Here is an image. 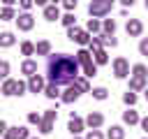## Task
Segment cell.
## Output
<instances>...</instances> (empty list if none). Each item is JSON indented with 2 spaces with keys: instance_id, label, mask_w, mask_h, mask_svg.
I'll use <instances>...</instances> for the list:
<instances>
[{
  "instance_id": "obj_2",
  "label": "cell",
  "mask_w": 148,
  "mask_h": 139,
  "mask_svg": "<svg viewBox=\"0 0 148 139\" xmlns=\"http://www.w3.org/2000/svg\"><path fill=\"white\" fill-rule=\"evenodd\" d=\"M92 53L90 51H86V49H81L79 53H76V63L79 65H83V72H86V76H95L97 74V65L92 63V58H90Z\"/></svg>"
},
{
  "instance_id": "obj_13",
  "label": "cell",
  "mask_w": 148,
  "mask_h": 139,
  "mask_svg": "<svg viewBox=\"0 0 148 139\" xmlns=\"http://www.w3.org/2000/svg\"><path fill=\"white\" fill-rule=\"evenodd\" d=\"M21 72H23V74H28V76H35V74H37V63H35V60H30V58H28V60H23Z\"/></svg>"
},
{
  "instance_id": "obj_33",
  "label": "cell",
  "mask_w": 148,
  "mask_h": 139,
  "mask_svg": "<svg viewBox=\"0 0 148 139\" xmlns=\"http://www.w3.org/2000/svg\"><path fill=\"white\" fill-rule=\"evenodd\" d=\"M25 88H28V83H23V81H16V95H23V93H25Z\"/></svg>"
},
{
  "instance_id": "obj_32",
  "label": "cell",
  "mask_w": 148,
  "mask_h": 139,
  "mask_svg": "<svg viewBox=\"0 0 148 139\" xmlns=\"http://www.w3.org/2000/svg\"><path fill=\"white\" fill-rule=\"evenodd\" d=\"M139 51H141V56H148V39L139 42Z\"/></svg>"
},
{
  "instance_id": "obj_27",
  "label": "cell",
  "mask_w": 148,
  "mask_h": 139,
  "mask_svg": "<svg viewBox=\"0 0 148 139\" xmlns=\"http://www.w3.org/2000/svg\"><path fill=\"white\" fill-rule=\"evenodd\" d=\"M9 19H14V9L12 7H5L0 12V21H9Z\"/></svg>"
},
{
  "instance_id": "obj_3",
  "label": "cell",
  "mask_w": 148,
  "mask_h": 139,
  "mask_svg": "<svg viewBox=\"0 0 148 139\" xmlns=\"http://www.w3.org/2000/svg\"><path fill=\"white\" fill-rule=\"evenodd\" d=\"M134 74H132V81H130V90H141V88H146V67L143 65H134V70H132Z\"/></svg>"
},
{
  "instance_id": "obj_18",
  "label": "cell",
  "mask_w": 148,
  "mask_h": 139,
  "mask_svg": "<svg viewBox=\"0 0 148 139\" xmlns=\"http://www.w3.org/2000/svg\"><path fill=\"white\" fill-rule=\"evenodd\" d=\"M44 95H46V97H51V100H56V97L60 95V90H58V86H56V83H46V86H44Z\"/></svg>"
},
{
  "instance_id": "obj_16",
  "label": "cell",
  "mask_w": 148,
  "mask_h": 139,
  "mask_svg": "<svg viewBox=\"0 0 148 139\" xmlns=\"http://www.w3.org/2000/svg\"><path fill=\"white\" fill-rule=\"evenodd\" d=\"M72 86H74L79 93H90V86H88V81H86V79H81V76H76Z\"/></svg>"
},
{
  "instance_id": "obj_37",
  "label": "cell",
  "mask_w": 148,
  "mask_h": 139,
  "mask_svg": "<svg viewBox=\"0 0 148 139\" xmlns=\"http://www.w3.org/2000/svg\"><path fill=\"white\" fill-rule=\"evenodd\" d=\"M7 130H9V127H7V123H2V120H0V134H7Z\"/></svg>"
},
{
  "instance_id": "obj_5",
  "label": "cell",
  "mask_w": 148,
  "mask_h": 139,
  "mask_svg": "<svg viewBox=\"0 0 148 139\" xmlns=\"http://www.w3.org/2000/svg\"><path fill=\"white\" fill-rule=\"evenodd\" d=\"M113 74H116L118 79H125V76L130 74V65H127L125 58H116V60H113Z\"/></svg>"
},
{
  "instance_id": "obj_29",
  "label": "cell",
  "mask_w": 148,
  "mask_h": 139,
  "mask_svg": "<svg viewBox=\"0 0 148 139\" xmlns=\"http://www.w3.org/2000/svg\"><path fill=\"white\" fill-rule=\"evenodd\" d=\"M9 74V63L7 60H0V79H5Z\"/></svg>"
},
{
  "instance_id": "obj_31",
  "label": "cell",
  "mask_w": 148,
  "mask_h": 139,
  "mask_svg": "<svg viewBox=\"0 0 148 139\" xmlns=\"http://www.w3.org/2000/svg\"><path fill=\"white\" fill-rule=\"evenodd\" d=\"M123 100H125V104H134V102H136V95H134L132 90H127V93L123 95Z\"/></svg>"
},
{
  "instance_id": "obj_11",
  "label": "cell",
  "mask_w": 148,
  "mask_h": 139,
  "mask_svg": "<svg viewBox=\"0 0 148 139\" xmlns=\"http://www.w3.org/2000/svg\"><path fill=\"white\" fill-rule=\"evenodd\" d=\"M7 139H28V127H9Z\"/></svg>"
},
{
  "instance_id": "obj_20",
  "label": "cell",
  "mask_w": 148,
  "mask_h": 139,
  "mask_svg": "<svg viewBox=\"0 0 148 139\" xmlns=\"http://www.w3.org/2000/svg\"><path fill=\"white\" fill-rule=\"evenodd\" d=\"M35 51H37L39 56H46V53L51 51V44H49L46 39H42V42H37V46H35Z\"/></svg>"
},
{
  "instance_id": "obj_23",
  "label": "cell",
  "mask_w": 148,
  "mask_h": 139,
  "mask_svg": "<svg viewBox=\"0 0 148 139\" xmlns=\"http://www.w3.org/2000/svg\"><path fill=\"white\" fill-rule=\"evenodd\" d=\"M14 44V35L12 32H0V46H12Z\"/></svg>"
},
{
  "instance_id": "obj_26",
  "label": "cell",
  "mask_w": 148,
  "mask_h": 139,
  "mask_svg": "<svg viewBox=\"0 0 148 139\" xmlns=\"http://www.w3.org/2000/svg\"><path fill=\"white\" fill-rule=\"evenodd\" d=\"M106 95H109V90H106V88H102V86L92 90V97H95V100H106Z\"/></svg>"
},
{
  "instance_id": "obj_35",
  "label": "cell",
  "mask_w": 148,
  "mask_h": 139,
  "mask_svg": "<svg viewBox=\"0 0 148 139\" xmlns=\"http://www.w3.org/2000/svg\"><path fill=\"white\" fill-rule=\"evenodd\" d=\"M65 9H76V0H65Z\"/></svg>"
},
{
  "instance_id": "obj_24",
  "label": "cell",
  "mask_w": 148,
  "mask_h": 139,
  "mask_svg": "<svg viewBox=\"0 0 148 139\" xmlns=\"http://www.w3.org/2000/svg\"><path fill=\"white\" fill-rule=\"evenodd\" d=\"M21 53H23V56H32V53H35V44H32V42H23V44H21Z\"/></svg>"
},
{
  "instance_id": "obj_21",
  "label": "cell",
  "mask_w": 148,
  "mask_h": 139,
  "mask_svg": "<svg viewBox=\"0 0 148 139\" xmlns=\"http://www.w3.org/2000/svg\"><path fill=\"white\" fill-rule=\"evenodd\" d=\"M123 120H125L127 125H134V123H139V116H136V111H132V109H130V111H125V114H123Z\"/></svg>"
},
{
  "instance_id": "obj_7",
  "label": "cell",
  "mask_w": 148,
  "mask_h": 139,
  "mask_svg": "<svg viewBox=\"0 0 148 139\" xmlns=\"http://www.w3.org/2000/svg\"><path fill=\"white\" fill-rule=\"evenodd\" d=\"M44 19H46V21H58V19H60L58 5H44Z\"/></svg>"
},
{
  "instance_id": "obj_40",
  "label": "cell",
  "mask_w": 148,
  "mask_h": 139,
  "mask_svg": "<svg viewBox=\"0 0 148 139\" xmlns=\"http://www.w3.org/2000/svg\"><path fill=\"white\" fill-rule=\"evenodd\" d=\"M146 9H148V0H146Z\"/></svg>"
},
{
  "instance_id": "obj_22",
  "label": "cell",
  "mask_w": 148,
  "mask_h": 139,
  "mask_svg": "<svg viewBox=\"0 0 148 139\" xmlns=\"http://www.w3.org/2000/svg\"><path fill=\"white\" fill-rule=\"evenodd\" d=\"M113 32H116V21H113V19H106V21H104V35L113 37Z\"/></svg>"
},
{
  "instance_id": "obj_4",
  "label": "cell",
  "mask_w": 148,
  "mask_h": 139,
  "mask_svg": "<svg viewBox=\"0 0 148 139\" xmlns=\"http://www.w3.org/2000/svg\"><path fill=\"white\" fill-rule=\"evenodd\" d=\"M111 7H113V2L111 0H102V2H90L88 5V12H90V16L95 19V16H104L106 12H111Z\"/></svg>"
},
{
  "instance_id": "obj_19",
  "label": "cell",
  "mask_w": 148,
  "mask_h": 139,
  "mask_svg": "<svg viewBox=\"0 0 148 139\" xmlns=\"http://www.w3.org/2000/svg\"><path fill=\"white\" fill-rule=\"evenodd\" d=\"M106 137H109V139H123V137H125V130H123L120 125H111V130H109Z\"/></svg>"
},
{
  "instance_id": "obj_25",
  "label": "cell",
  "mask_w": 148,
  "mask_h": 139,
  "mask_svg": "<svg viewBox=\"0 0 148 139\" xmlns=\"http://www.w3.org/2000/svg\"><path fill=\"white\" fill-rule=\"evenodd\" d=\"M106 60H109V56H106L102 49H99V51H95V65H104Z\"/></svg>"
},
{
  "instance_id": "obj_6",
  "label": "cell",
  "mask_w": 148,
  "mask_h": 139,
  "mask_svg": "<svg viewBox=\"0 0 148 139\" xmlns=\"http://www.w3.org/2000/svg\"><path fill=\"white\" fill-rule=\"evenodd\" d=\"M53 118H56V109H49L46 114H44V118L39 120V130L46 134V132H51V127H53Z\"/></svg>"
},
{
  "instance_id": "obj_8",
  "label": "cell",
  "mask_w": 148,
  "mask_h": 139,
  "mask_svg": "<svg viewBox=\"0 0 148 139\" xmlns=\"http://www.w3.org/2000/svg\"><path fill=\"white\" fill-rule=\"evenodd\" d=\"M86 123H88V127L97 130V127L104 123V116H102V114H97V111H90V114H88V118H86Z\"/></svg>"
},
{
  "instance_id": "obj_10",
  "label": "cell",
  "mask_w": 148,
  "mask_h": 139,
  "mask_svg": "<svg viewBox=\"0 0 148 139\" xmlns=\"http://www.w3.org/2000/svg\"><path fill=\"white\" fill-rule=\"evenodd\" d=\"M28 88H30V93H39V90H44V79H42L39 74L30 76V81H28Z\"/></svg>"
},
{
  "instance_id": "obj_9",
  "label": "cell",
  "mask_w": 148,
  "mask_h": 139,
  "mask_svg": "<svg viewBox=\"0 0 148 139\" xmlns=\"http://www.w3.org/2000/svg\"><path fill=\"white\" fill-rule=\"evenodd\" d=\"M16 25H18L21 30H30V28L35 25V19H32L30 14H21V16L16 19Z\"/></svg>"
},
{
  "instance_id": "obj_30",
  "label": "cell",
  "mask_w": 148,
  "mask_h": 139,
  "mask_svg": "<svg viewBox=\"0 0 148 139\" xmlns=\"http://www.w3.org/2000/svg\"><path fill=\"white\" fill-rule=\"evenodd\" d=\"M97 30H99V21L97 19H90L88 21V32H97Z\"/></svg>"
},
{
  "instance_id": "obj_15",
  "label": "cell",
  "mask_w": 148,
  "mask_h": 139,
  "mask_svg": "<svg viewBox=\"0 0 148 139\" xmlns=\"http://www.w3.org/2000/svg\"><path fill=\"white\" fill-rule=\"evenodd\" d=\"M79 95H81V93H79V90H76L74 86H69V88H67V90L62 93V102H65V104H69V102L79 100Z\"/></svg>"
},
{
  "instance_id": "obj_1",
  "label": "cell",
  "mask_w": 148,
  "mask_h": 139,
  "mask_svg": "<svg viewBox=\"0 0 148 139\" xmlns=\"http://www.w3.org/2000/svg\"><path fill=\"white\" fill-rule=\"evenodd\" d=\"M46 74H49V83H74V79L79 76V63L76 58L67 56V53H53L49 56L46 63Z\"/></svg>"
},
{
  "instance_id": "obj_17",
  "label": "cell",
  "mask_w": 148,
  "mask_h": 139,
  "mask_svg": "<svg viewBox=\"0 0 148 139\" xmlns=\"http://www.w3.org/2000/svg\"><path fill=\"white\" fill-rule=\"evenodd\" d=\"M2 95H16V81L7 79V81L2 83Z\"/></svg>"
},
{
  "instance_id": "obj_38",
  "label": "cell",
  "mask_w": 148,
  "mask_h": 139,
  "mask_svg": "<svg viewBox=\"0 0 148 139\" xmlns=\"http://www.w3.org/2000/svg\"><path fill=\"white\" fill-rule=\"evenodd\" d=\"M141 127H143V130H146V132H148V116H146V118H143V120H141Z\"/></svg>"
},
{
  "instance_id": "obj_14",
  "label": "cell",
  "mask_w": 148,
  "mask_h": 139,
  "mask_svg": "<svg viewBox=\"0 0 148 139\" xmlns=\"http://www.w3.org/2000/svg\"><path fill=\"white\" fill-rule=\"evenodd\" d=\"M67 130H69L72 134H79V132L83 130V120H81L79 116H72V118H69V125H67Z\"/></svg>"
},
{
  "instance_id": "obj_12",
  "label": "cell",
  "mask_w": 148,
  "mask_h": 139,
  "mask_svg": "<svg viewBox=\"0 0 148 139\" xmlns=\"http://www.w3.org/2000/svg\"><path fill=\"white\" fill-rule=\"evenodd\" d=\"M141 30H143L141 21H136V19H130V21H127V35L136 37V35H141Z\"/></svg>"
},
{
  "instance_id": "obj_39",
  "label": "cell",
  "mask_w": 148,
  "mask_h": 139,
  "mask_svg": "<svg viewBox=\"0 0 148 139\" xmlns=\"http://www.w3.org/2000/svg\"><path fill=\"white\" fill-rule=\"evenodd\" d=\"M146 97H148V86H146Z\"/></svg>"
},
{
  "instance_id": "obj_34",
  "label": "cell",
  "mask_w": 148,
  "mask_h": 139,
  "mask_svg": "<svg viewBox=\"0 0 148 139\" xmlns=\"http://www.w3.org/2000/svg\"><path fill=\"white\" fill-rule=\"evenodd\" d=\"M86 139H104V137H102V132H99V130H90Z\"/></svg>"
},
{
  "instance_id": "obj_28",
  "label": "cell",
  "mask_w": 148,
  "mask_h": 139,
  "mask_svg": "<svg viewBox=\"0 0 148 139\" xmlns=\"http://www.w3.org/2000/svg\"><path fill=\"white\" fill-rule=\"evenodd\" d=\"M60 21H62V25H67V28H74V21H76V19H74V14H65Z\"/></svg>"
},
{
  "instance_id": "obj_36",
  "label": "cell",
  "mask_w": 148,
  "mask_h": 139,
  "mask_svg": "<svg viewBox=\"0 0 148 139\" xmlns=\"http://www.w3.org/2000/svg\"><path fill=\"white\" fill-rule=\"evenodd\" d=\"M28 120H30V123H39V120H42V118H39V116H37V114H28Z\"/></svg>"
}]
</instances>
